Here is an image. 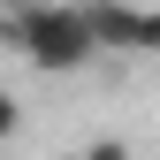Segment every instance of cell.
<instances>
[{"mask_svg": "<svg viewBox=\"0 0 160 160\" xmlns=\"http://www.w3.org/2000/svg\"><path fill=\"white\" fill-rule=\"evenodd\" d=\"M15 130H23V107H15V99H8V92H0V145H8V137H15Z\"/></svg>", "mask_w": 160, "mask_h": 160, "instance_id": "cell-3", "label": "cell"}, {"mask_svg": "<svg viewBox=\"0 0 160 160\" xmlns=\"http://www.w3.org/2000/svg\"><path fill=\"white\" fill-rule=\"evenodd\" d=\"M76 8H84L92 46H114V53H152L160 46V15L137 8V0H76Z\"/></svg>", "mask_w": 160, "mask_h": 160, "instance_id": "cell-2", "label": "cell"}, {"mask_svg": "<svg viewBox=\"0 0 160 160\" xmlns=\"http://www.w3.org/2000/svg\"><path fill=\"white\" fill-rule=\"evenodd\" d=\"M0 38L23 53L38 76H76V69H92V53H99L76 0H31L15 23H0Z\"/></svg>", "mask_w": 160, "mask_h": 160, "instance_id": "cell-1", "label": "cell"}]
</instances>
